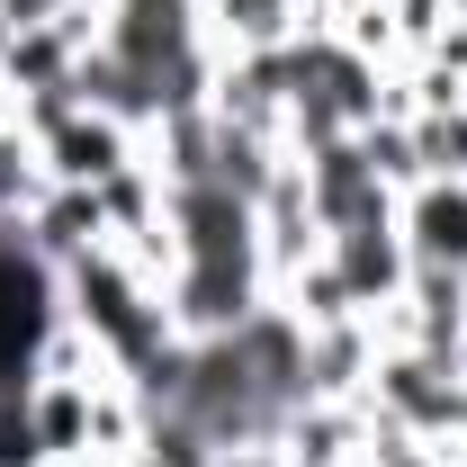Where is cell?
Here are the masks:
<instances>
[{"label":"cell","mask_w":467,"mask_h":467,"mask_svg":"<svg viewBox=\"0 0 467 467\" xmlns=\"http://www.w3.org/2000/svg\"><path fill=\"white\" fill-rule=\"evenodd\" d=\"M63 333V270L36 252L27 216H0V396H27L46 378Z\"/></svg>","instance_id":"obj_1"},{"label":"cell","mask_w":467,"mask_h":467,"mask_svg":"<svg viewBox=\"0 0 467 467\" xmlns=\"http://www.w3.org/2000/svg\"><path fill=\"white\" fill-rule=\"evenodd\" d=\"M396 234H405L413 270H459L467 279V180H422L396 216Z\"/></svg>","instance_id":"obj_2"}]
</instances>
